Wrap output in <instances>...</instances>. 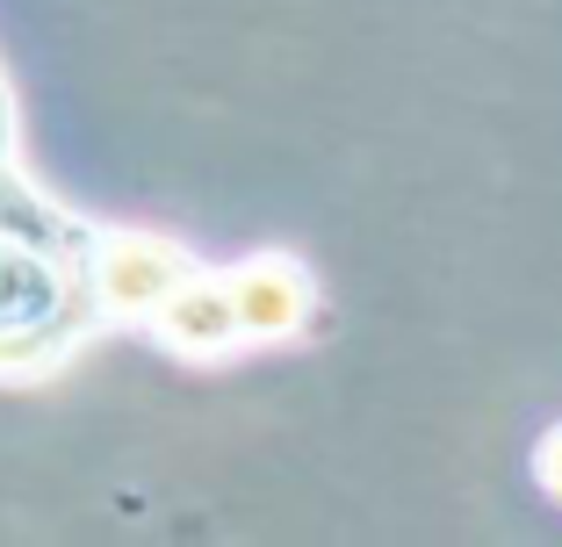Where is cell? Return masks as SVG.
Returning a JSON list of instances; mask_svg holds the SVG:
<instances>
[{"label":"cell","mask_w":562,"mask_h":547,"mask_svg":"<svg viewBox=\"0 0 562 547\" xmlns=\"http://www.w3.org/2000/svg\"><path fill=\"white\" fill-rule=\"evenodd\" d=\"M72 310H94L80 274L66 282L58 252L0 238V367L58 353V339H72Z\"/></svg>","instance_id":"6da1fadb"},{"label":"cell","mask_w":562,"mask_h":547,"mask_svg":"<svg viewBox=\"0 0 562 547\" xmlns=\"http://www.w3.org/2000/svg\"><path fill=\"white\" fill-rule=\"evenodd\" d=\"M72 274H80L94 317H145V324L195 282V266L173 246H159V238H116V231H94V246L72 260Z\"/></svg>","instance_id":"7a4b0ae2"},{"label":"cell","mask_w":562,"mask_h":547,"mask_svg":"<svg viewBox=\"0 0 562 547\" xmlns=\"http://www.w3.org/2000/svg\"><path fill=\"white\" fill-rule=\"evenodd\" d=\"M238 296V324H246V339H281L296 332L303 310H311V282H303V266L289 260H252L238 266V274H224Z\"/></svg>","instance_id":"3957f363"},{"label":"cell","mask_w":562,"mask_h":547,"mask_svg":"<svg viewBox=\"0 0 562 547\" xmlns=\"http://www.w3.org/2000/svg\"><path fill=\"white\" fill-rule=\"evenodd\" d=\"M151 324H159L166 346H181V353H224V346H238V339H246L232 282H210V274H195V282L166 303Z\"/></svg>","instance_id":"277c9868"},{"label":"cell","mask_w":562,"mask_h":547,"mask_svg":"<svg viewBox=\"0 0 562 547\" xmlns=\"http://www.w3.org/2000/svg\"><path fill=\"white\" fill-rule=\"evenodd\" d=\"M541 476H548V490L562 498V425H555V432L541 440Z\"/></svg>","instance_id":"5b68a950"},{"label":"cell","mask_w":562,"mask_h":547,"mask_svg":"<svg viewBox=\"0 0 562 547\" xmlns=\"http://www.w3.org/2000/svg\"><path fill=\"white\" fill-rule=\"evenodd\" d=\"M8 130H15V109H8V87H0V159H8Z\"/></svg>","instance_id":"8992f818"}]
</instances>
